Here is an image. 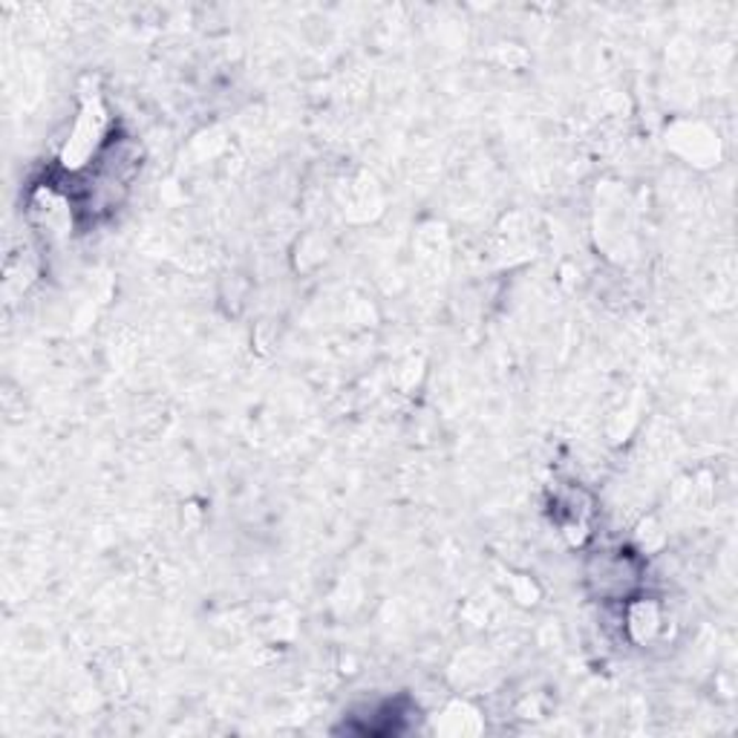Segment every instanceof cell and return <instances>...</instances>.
<instances>
[{
	"instance_id": "obj_1",
	"label": "cell",
	"mask_w": 738,
	"mask_h": 738,
	"mask_svg": "<svg viewBox=\"0 0 738 738\" xmlns=\"http://www.w3.org/2000/svg\"><path fill=\"white\" fill-rule=\"evenodd\" d=\"M589 580L597 583L603 594H626L632 585H637V565L628 554H606L597 560V569L589 571Z\"/></svg>"
}]
</instances>
